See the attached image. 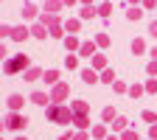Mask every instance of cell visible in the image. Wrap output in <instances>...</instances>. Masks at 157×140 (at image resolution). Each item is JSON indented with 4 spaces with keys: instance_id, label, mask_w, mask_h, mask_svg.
I'll return each mask as SVG.
<instances>
[{
    "instance_id": "cell-1",
    "label": "cell",
    "mask_w": 157,
    "mask_h": 140,
    "mask_svg": "<svg viewBox=\"0 0 157 140\" xmlns=\"http://www.w3.org/2000/svg\"><path fill=\"white\" fill-rule=\"evenodd\" d=\"M48 115L53 118V121H67V118H70V112H67V109H59V107H53Z\"/></svg>"
},
{
    "instance_id": "cell-2",
    "label": "cell",
    "mask_w": 157,
    "mask_h": 140,
    "mask_svg": "<svg viewBox=\"0 0 157 140\" xmlns=\"http://www.w3.org/2000/svg\"><path fill=\"white\" fill-rule=\"evenodd\" d=\"M23 123H28L23 115H11V118H9V126H11V129H23Z\"/></svg>"
},
{
    "instance_id": "cell-3",
    "label": "cell",
    "mask_w": 157,
    "mask_h": 140,
    "mask_svg": "<svg viewBox=\"0 0 157 140\" xmlns=\"http://www.w3.org/2000/svg\"><path fill=\"white\" fill-rule=\"evenodd\" d=\"M9 107L11 109H20V107H23V98H20V95H11L9 98Z\"/></svg>"
},
{
    "instance_id": "cell-4",
    "label": "cell",
    "mask_w": 157,
    "mask_h": 140,
    "mask_svg": "<svg viewBox=\"0 0 157 140\" xmlns=\"http://www.w3.org/2000/svg\"><path fill=\"white\" fill-rule=\"evenodd\" d=\"M25 65V59H14V62H9V70L14 73V70H20V67H23Z\"/></svg>"
},
{
    "instance_id": "cell-5",
    "label": "cell",
    "mask_w": 157,
    "mask_h": 140,
    "mask_svg": "<svg viewBox=\"0 0 157 140\" xmlns=\"http://www.w3.org/2000/svg\"><path fill=\"white\" fill-rule=\"evenodd\" d=\"M84 81H87V84L95 81V73H93V70H84Z\"/></svg>"
},
{
    "instance_id": "cell-6",
    "label": "cell",
    "mask_w": 157,
    "mask_h": 140,
    "mask_svg": "<svg viewBox=\"0 0 157 140\" xmlns=\"http://www.w3.org/2000/svg\"><path fill=\"white\" fill-rule=\"evenodd\" d=\"M45 101H48V98H45L42 93H36V95H34V104H45Z\"/></svg>"
},
{
    "instance_id": "cell-7",
    "label": "cell",
    "mask_w": 157,
    "mask_h": 140,
    "mask_svg": "<svg viewBox=\"0 0 157 140\" xmlns=\"http://www.w3.org/2000/svg\"><path fill=\"white\" fill-rule=\"evenodd\" d=\"M124 140H137V134H135V132H126V134H124Z\"/></svg>"
},
{
    "instance_id": "cell-8",
    "label": "cell",
    "mask_w": 157,
    "mask_h": 140,
    "mask_svg": "<svg viewBox=\"0 0 157 140\" xmlns=\"http://www.w3.org/2000/svg\"><path fill=\"white\" fill-rule=\"evenodd\" d=\"M17 140H25V137H17Z\"/></svg>"
},
{
    "instance_id": "cell-9",
    "label": "cell",
    "mask_w": 157,
    "mask_h": 140,
    "mask_svg": "<svg viewBox=\"0 0 157 140\" xmlns=\"http://www.w3.org/2000/svg\"><path fill=\"white\" fill-rule=\"evenodd\" d=\"M0 126H3V121H0Z\"/></svg>"
}]
</instances>
